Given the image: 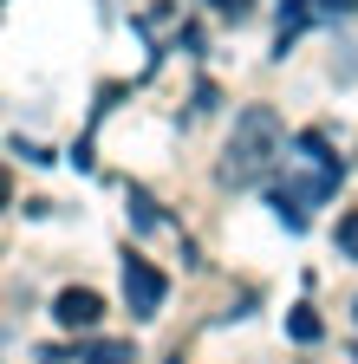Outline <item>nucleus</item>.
<instances>
[{
  "mask_svg": "<svg viewBox=\"0 0 358 364\" xmlns=\"http://www.w3.org/2000/svg\"><path fill=\"white\" fill-rule=\"evenodd\" d=\"M339 254L358 260V215H339Z\"/></svg>",
  "mask_w": 358,
  "mask_h": 364,
  "instance_id": "39448f33",
  "label": "nucleus"
},
{
  "mask_svg": "<svg viewBox=\"0 0 358 364\" xmlns=\"http://www.w3.org/2000/svg\"><path fill=\"white\" fill-rule=\"evenodd\" d=\"M53 318H59L65 332H78V326H98V318H105V299H98L92 287H65V293L53 299Z\"/></svg>",
  "mask_w": 358,
  "mask_h": 364,
  "instance_id": "7ed1b4c3",
  "label": "nucleus"
},
{
  "mask_svg": "<svg viewBox=\"0 0 358 364\" xmlns=\"http://www.w3.org/2000/svg\"><path fill=\"white\" fill-rule=\"evenodd\" d=\"M92 364H130V351H124V345H105V351H98Z\"/></svg>",
  "mask_w": 358,
  "mask_h": 364,
  "instance_id": "423d86ee",
  "label": "nucleus"
},
{
  "mask_svg": "<svg viewBox=\"0 0 358 364\" xmlns=\"http://www.w3.org/2000/svg\"><path fill=\"white\" fill-rule=\"evenodd\" d=\"M352 318H358V299H352Z\"/></svg>",
  "mask_w": 358,
  "mask_h": 364,
  "instance_id": "0eeeda50",
  "label": "nucleus"
},
{
  "mask_svg": "<svg viewBox=\"0 0 358 364\" xmlns=\"http://www.w3.org/2000/svg\"><path fill=\"white\" fill-rule=\"evenodd\" d=\"M163 293H169V280H163L150 260L130 254V260H124V306L137 312V318H157V312H163Z\"/></svg>",
  "mask_w": 358,
  "mask_h": 364,
  "instance_id": "f03ea898",
  "label": "nucleus"
},
{
  "mask_svg": "<svg viewBox=\"0 0 358 364\" xmlns=\"http://www.w3.org/2000/svg\"><path fill=\"white\" fill-rule=\"evenodd\" d=\"M287 163V136H280V117L267 111V105H248L235 117V136H228V163H221V182L228 189H254V182Z\"/></svg>",
  "mask_w": 358,
  "mask_h": 364,
  "instance_id": "f257e3e1",
  "label": "nucleus"
},
{
  "mask_svg": "<svg viewBox=\"0 0 358 364\" xmlns=\"http://www.w3.org/2000/svg\"><path fill=\"white\" fill-rule=\"evenodd\" d=\"M287 332H293L300 345H312V338H320V318H312V306H293V312H287Z\"/></svg>",
  "mask_w": 358,
  "mask_h": 364,
  "instance_id": "20e7f679",
  "label": "nucleus"
}]
</instances>
